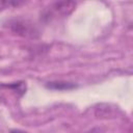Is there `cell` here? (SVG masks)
Listing matches in <instances>:
<instances>
[{"label": "cell", "mask_w": 133, "mask_h": 133, "mask_svg": "<svg viewBox=\"0 0 133 133\" xmlns=\"http://www.w3.org/2000/svg\"><path fill=\"white\" fill-rule=\"evenodd\" d=\"M48 88L51 89H55V90H68V89H72L75 88L76 85L72 82H65V81H52V82H48L46 85Z\"/></svg>", "instance_id": "cell-3"}, {"label": "cell", "mask_w": 133, "mask_h": 133, "mask_svg": "<svg viewBox=\"0 0 133 133\" xmlns=\"http://www.w3.org/2000/svg\"><path fill=\"white\" fill-rule=\"evenodd\" d=\"M23 2H18V1H0V11L5 10L7 8H11L14 6H19Z\"/></svg>", "instance_id": "cell-4"}, {"label": "cell", "mask_w": 133, "mask_h": 133, "mask_svg": "<svg viewBox=\"0 0 133 133\" xmlns=\"http://www.w3.org/2000/svg\"><path fill=\"white\" fill-rule=\"evenodd\" d=\"M9 27L15 33L22 36H33L35 33H37L33 24L24 20H15L10 22Z\"/></svg>", "instance_id": "cell-2"}, {"label": "cell", "mask_w": 133, "mask_h": 133, "mask_svg": "<svg viewBox=\"0 0 133 133\" xmlns=\"http://www.w3.org/2000/svg\"><path fill=\"white\" fill-rule=\"evenodd\" d=\"M76 2L74 1H60L50 4L43 12L42 17L45 20H52L57 17H66L72 14L76 8Z\"/></svg>", "instance_id": "cell-1"}, {"label": "cell", "mask_w": 133, "mask_h": 133, "mask_svg": "<svg viewBox=\"0 0 133 133\" xmlns=\"http://www.w3.org/2000/svg\"><path fill=\"white\" fill-rule=\"evenodd\" d=\"M9 133H28L24 130H20V129H14V130H10Z\"/></svg>", "instance_id": "cell-5"}]
</instances>
